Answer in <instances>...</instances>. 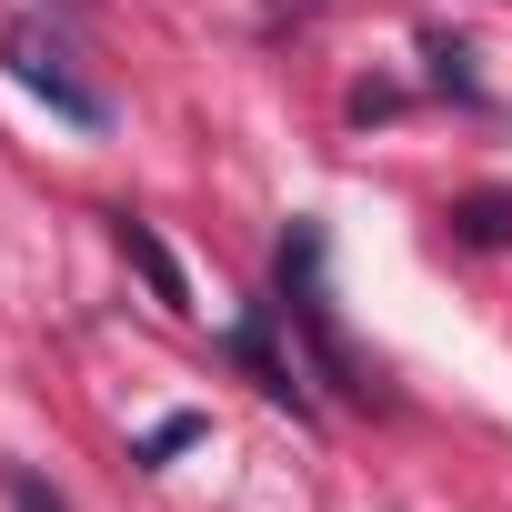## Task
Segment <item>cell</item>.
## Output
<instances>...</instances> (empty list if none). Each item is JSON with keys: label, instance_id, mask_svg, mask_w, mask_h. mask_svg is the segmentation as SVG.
I'll return each mask as SVG.
<instances>
[{"label": "cell", "instance_id": "obj_1", "mask_svg": "<svg viewBox=\"0 0 512 512\" xmlns=\"http://www.w3.org/2000/svg\"><path fill=\"white\" fill-rule=\"evenodd\" d=\"M282 322L312 342V372H322L342 402H382L372 372H362V352H352L342 322H332V292H322V221H292V241H282Z\"/></svg>", "mask_w": 512, "mask_h": 512}, {"label": "cell", "instance_id": "obj_2", "mask_svg": "<svg viewBox=\"0 0 512 512\" xmlns=\"http://www.w3.org/2000/svg\"><path fill=\"white\" fill-rule=\"evenodd\" d=\"M0 61H11V81H21V91H41V101H51V111H61L71 131H101V121H111V101H101V91H91V81L71 71V51H61V41H51L41 21H11Z\"/></svg>", "mask_w": 512, "mask_h": 512}, {"label": "cell", "instance_id": "obj_3", "mask_svg": "<svg viewBox=\"0 0 512 512\" xmlns=\"http://www.w3.org/2000/svg\"><path fill=\"white\" fill-rule=\"evenodd\" d=\"M272 322H282V302H262V312H251V322H231V342H221V352H231V362H241L251 382H262L272 402H292V412H312V392H302V362H282V352H272Z\"/></svg>", "mask_w": 512, "mask_h": 512}, {"label": "cell", "instance_id": "obj_4", "mask_svg": "<svg viewBox=\"0 0 512 512\" xmlns=\"http://www.w3.org/2000/svg\"><path fill=\"white\" fill-rule=\"evenodd\" d=\"M121 251H131V272L151 282V302H161V312H191V282H181V262L161 251V231H151V221H121Z\"/></svg>", "mask_w": 512, "mask_h": 512}, {"label": "cell", "instance_id": "obj_5", "mask_svg": "<svg viewBox=\"0 0 512 512\" xmlns=\"http://www.w3.org/2000/svg\"><path fill=\"white\" fill-rule=\"evenodd\" d=\"M452 231H462L472 251H502V241H512V191H472V201L452 211Z\"/></svg>", "mask_w": 512, "mask_h": 512}, {"label": "cell", "instance_id": "obj_6", "mask_svg": "<svg viewBox=\"0 0 512 512\" xmlns=\"http://www.w3.org/2000/svg\"><path fill=\"white\" fill-rule=\"evenodd\" d=\"M191 442H201V412H171L161 432H141V442H131V462H171V452H191Z\"/></svg>", "mask_w": 512, "mask_h": 512}, {"label": "cell", "instance_id": "obj_7", "mask_svg": "<svg viewBox=\"0 0 512 512\" xmlns=\"http://www.w3.org/2000/svg\"><path fill=\"white\" fill-rule=\"evenodd\" d=\"M11 512H71V502H61V492H51V482L21 462V472H11Z\"/></svg>", "mask_w": 512, "mask_h": 512}]
</instances>
